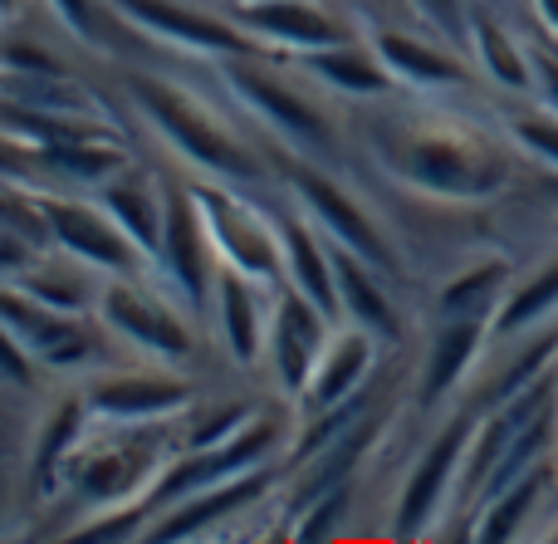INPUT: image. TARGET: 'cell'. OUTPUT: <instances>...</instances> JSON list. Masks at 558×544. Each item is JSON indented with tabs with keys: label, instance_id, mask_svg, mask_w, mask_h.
<instances>
[{
	"label": "cell",
	"instance_id": "1",
	"mask_svg": "<svg viewBox=\"0 0 558 544\" xmlns=\"http://www.w3.org/2000/svg\"><path fill=\"white\" fill-rule=\"evenodd\" d=\"M387 157L412 186L451 202H490L514 182V157L465 118H407Z\"/></svg>",
	"mask_w": 558,
	"mask_h": 544
},
{
	"label": "cell",
	"instance_id": "2",
	"mask_svg": "<svg viewBox=\"0 0 558 544\" xmlns=\"http://www.w3.org/2000/svg\"><path fill=\"white\" fill-rule=\"evenodd\" d=\"M133 84V98L153 113V123L182 147L192 162L211 167V172H226V177H255V157L226 133V123H216L196 98H186L182 88L162 84V78H128Z\"/></svg>",
	"mask_w": 558,
	"mask_h": 544
},
{
	"label": "cell",
	"instance_id": "3",
	"mask_svg": "<svg viewBox=\"0 0 558 544\" xmlns=\"http://www.w3.org/2000/svg\"><path fill=\"white\" fill-rule=\"evenodd\" d=\"M475 422H481V412L465 408L436 432L426 457L416 461V471L407 476L402 506H397V535H407V540L422 535L436 520V510H441L446 500H456V481H461V461H465V451H471Z\"/></svg>",
	"mask_w": 558,
	"mask_h": 544
},
{
	"label": "cell",
	"instance_id": "4",
	"mask_svg": "<svg viewBox=\"0 0 558 544\" xmlns=\"http://www.w3.org/2000/svg\"><path fill=\"white\" fill-rule=\"evenodd\" d=\"M35 202L45 211L49 241H59L69 255L98 265V270H113V275H143L147 251L118 226V216L108 206L98 211V206L64 202V196H35Z\"/></svg>",
	"mask_w": 558,
	"mask_h": 544
},
{
	"label": "cell",
	"instance_id": "5",
	"mask_svg": "<svg viewBox=\"0 0 558 544\" xmlns=\"http://www.w3.org/2000/svg\"><path fill=\"white\" fill-rule=\"evenodd\" d=\"M196 202H202L216 255H221L226 265L255 275L260 285L284 280V245H279V231H270V221H265L255 206H245L241 196H231V192H216V186H202Z\"/></svg>",
	"mask_w": 558,
	"mask_h": 544
},
{
	"label": "cell",
	"instance_id": "6",
	"mask_svg": "<svg viewBox=\"0 0 558 544\" xmlns=\"http://www.w3.org/2000/svg\"><path fill=\"white\" fill-rule=\"evenodd\" d=\"M162 255H167V270H172L177 290L186 294L196 314L211 304L216 290V241H211V226L202 216V202L196 192H167V226H162Z\"/></svg>",
	"mask_w": 558,
	"mask_h": 544
},
{
	"label": "cell",
	"instance_id": "7",
	"mask_svg": "<svg viewBox=\"0 0 558 544\" xmlns=\"http://www.w3.org/2000/svg\"><path fill=\"white\" fill-rule=\"evenodd\" d=\"M328 349V314L314 300H304L299 290H284L270 310V359L275 373L284 383V392L304 398L308 378H314L318 359Z\"/></svg>",
	"mask_w": 558,
	"mask_h": 544
},
{
	"label": "cell",
	"instance_id": "8",
	"mask_svg": "<svg viewBox=\"0 0 558 544\" xmlns=\"http://www.w3.org/2000/svg\"><path fill=\"white\" fill-rule=\"evenodd\" d=\"M270 447H275V422H251V427H241L235 437L216 442V447H202L192 461L172 467L167 471V481H157L153 500L162 506V500L196 496V491H211V486H221V481L245 476V471L260 467Z\"/></svg>",
	"mask_w": 558,
	"mask_h": 544
},
{
	"label": "cell",
	"instance_id": "9",
	"mask_svg": "<svg viewBox=\"0 0 558 544\" xmlns=\"http://www.w3.org/2000/svg\"><path fill=\"white\" fill-rule=\"evenodd\" d=\"M98 310H104V319L113 324L123 339H133L137 349L162 353V359H186V353H192V329H186L162 300L137 290V285L113 280L98 294Z\"/></svg>",
	"mask_w": 558,
	"mask_h": 544
},
{
	"label": "cell",
	"instance_id": "10",
	"mask_svg": "<svg viewBox=\"0 0 558 544\" xmlns=\"http://www.w3.org/2000/svg\"><path fill=\"white\" fill-rule=\"evenodd\" d=\"M265 285L255 280V275L235 270V265H221L216 270V314H221V339L226 349H231V359L241 363V368H251L255 359H260V349H270V304H265Z\"/></svg>",
	"mask_w": 558,
	"mask_h": 544
},
{
	"label": "cell",
	"instance_id": "11",
	"mask_svg": "<svg viewBox=\"0 0 558 544\" xmlns=\"http://www.w3.org/2000/svg\"><path fill=\"white\" fill-rule=\"evenodd\" d=\"M289 177H294L299 196H304L308 211L328 226V235H333L338 245H348L353 255H363L373 270H392V251H387V241L373 231V221L357 211V202L343 192V186L328 182V177H318V172H308V167H294Z\"/></svg>",
	"mask_w": 558,
	"mask_h": 544
},
{
	"label": "cell",
	"instance_id": "12",
	"mask_svg": "<svg viewBox=\"0 0 558 544\" xmlns=\"http://www.w3.org/2000/svg\"><path fill=\"white\" fill-rule=\"evenodd\" d=\"M226 78H231L235 94H241L255 113H265V123L284 128L289 137H299V143H308V147H328L324 113H318L314 104H304L299 94H289V88L265 74L260 64H251V59H231V64H226Z\"/></svg>",
	"mask_w": 558,
	"mask_h": 544
},
{
	"label": "cell",
	"instance_id": "13",
	"mask_svg": "<svg viewBox=\"0 0 558 544\" xmlns=\"http://www.w3.org/2000/svg\"><path fill=\"white\" fill-rule=\"evenodd\" d=\"M182 402H192V388L177 378H162V373H118V378L88 383V392H84V408L113 422L167 418Z\"/></svg>",
	"mask_w": 558,
	"mask_h": 544
},
{
	"label": "cell",
	"instance_id": "14",
	"mask_svg": "<svg viewBox=\"0 0 558 544\" xmlns=\"http://www.w3.org/2000/svg\"><path fill=\"white\" fill-rule=\"evenodd\" d=\"M241 25L255 35H270L279 45L294 49H328V45H348L343 20H333L324 5L314 0H245L241 5Z\"/></svg>",
	"mask_w": 558,
	"mask_h": 544
},
{
	"label": "cell",
	"instance_id": "15",
	"mask_svg": "<svg viewBox=\"0 0 558 544\" xmlns=\"http://www.w3.org/2000/svg\"><path fill=\"white\" fill-rule=\"evenodd\" d=\"M485 343H490V319H441L436 329V343L426 353V373H422V408H436L446 402L465 378L475 373Z\"/></svg>",
	"mask_w": 558,
	"mask_h": 544
},
{
	"label": "cell",
	"instance_id": "16",
	"mask_svg": "<svg viewBox=\"0 0 558 544\" xmlns=\"http://www.w3.org/2000/svg\"><path fill=\"white\" fill-rule=\"evenodd\" d=\"M558 496V461H539V467H530L524 476H514L505 491H495L490 500L481 506V516H475V540H520L530 535V520L544 510V500Z\"/></svg>",
	"mask_w": 558,
	"mask_h": 544
},
{
	"label": "cell",
	"instance_id": "17",
	"mask_svg": "<svg viewBox=\"0 0 558 544\" xmlns=\"http://www.w3.org/2000/svg\"><path fill=\"white\" fill-rule=\"evenodd\" d=\"M128 20L147 25L153 35H167L177 45H192V49H221V55H245L251 39L241 35L235 25L226 20H211V15H196V10L177 5V0H113Z\"/></svg>",
	"mask_w": 558,
	"mask_h": 544
},
{
	"label": "cell",
	"instance_id": "18",
	"mask_svg": "<svg viewBox=\"0 0 558 544\" xmlns=\"http://www.w3.org/2000/svg\"><path fill=\"white\" fill-rule=\"evenodd\" d=\"M153 467H157V442H147V432H123V437L98 447L94 457L78 467V496H88L94 506L123 500L128 491H137V481Z\"/></svg>",
	"mask_w": 558,
	"mask_h": 544
},
{
	"label": "cell",
	"instance_id": "19",
	"mask_svg": "<svg viewBox=\"0 0 558 544\" xmlns=\"http://www.w3.org/2000/svg\"><path fill=\"white\" fill-rule=\"evenodd\" d=\"M373 49H377V59L392 69V78L416 84V88H451V84H465V78H471V69H465L461 55L432 45V39L402 35V29H377Z\"/></svg>",
	"mask_w": 558,
	"mask_h": 544
},
{
	"label": "cell",
	"instance_id": "20",
	"mask_svg": "<svg viewBox=\"0 0 558 544\" xmlns=\"http://www.w3.org/2000/svg\"><path fill=\"white\" fill-rule=\"evenodd\" d=\"M367 368H373V334L367 329H343L328 339L324 359H318L314 378L304 388V402L308 412H328L338 402H348L357 388H363Z\"/></svg>",
	"mask_w": 558,
	"mask_h": 544
},
{
	"label": "cell",
	"instance_id": "21",
	"mask_svg": "<svg viewBox=\"0 0 558 544\" xmlns=\"http://www.w3.org/2000/svg\"><path fill=\"white\" fill-rule=\"evenodd\" d=\"M279 245H284V280H289V290H299L304 300H314L328 319H338V314H343V294H338L333 251H324V245L314 241V231H308L299 216H289V221L279 226Z\"/></svg>",
	"mask_w": 558,
	"mask_h": 544
},
{
	"label": "cell",
	"instance_id": "22",
	"mask_svg": "<svg viewBox=\"0 0 558 544\" xmlns=\"http://www.w3.org/2000/svg\"><path fill=\"white\" fill-rule=\"evenodd\" d=\"M558 319V251L544 255L530 275L510 285V294L500 300L490 319V343H505V339H520L530 329H544V324Z\"/></svg>",
	"mask_w": 558,
	"mask_h": 544
},
{
	"label": "cell",
	"instance_id": "23",
	"mask_svg": "<svg viewBox=\"0 0 558 544\" xmlns=\"http://www.w3.org/2000/svg\"><path fill=\"white\" fill-rule=\"evenodd\" d=\"M333 275H338V294H343V314L367 329L373 339H402V319H397L392 300L383 294V285L367 275V261L353 255L348 245L333 241Z\"/></svg>",
	"mask_w": 558,
	"mask_h": 544
},
{
	"label": "cell",
	"instance_id": "24",
	"mask_svg": "<svg viewBox=\"0 0 558 544\" xmlns=\"http://www.w3.org/2000/svg\"><path fill=\"white\" fill-rule=\"evenodd\" d=\"M514 285V270L505 255H485V261L465 265L456 280L441 285V294H436V310H441V319H495V310H500V300L510 294Z\"/></svg>",
	"mask_w": 558,
	"mask_h": 544
},
{
	"label": "cell",
	"instance_id": "25",
	"mask_svg": "<svg viewBox=\"0 0 558 544\" xmlns=\"http://www.w3.org/2000/svg\"><path fill=\"white\" fill-rule=\"evenodd\" d=\"M465 39H471V55L490 84L510 88V94H534L539 88V78H534V49H524L500 20L471 15V35Z\"/></svg>",
	"mask_w": 558,
	"mask_h": 544
},
{
	"label": "cell",
	"instance_id": "26",
	"mask_svg": "<svg viewBox=\"0 0 558 544\" xmlns=\"http://www.w3.org/2000/svg\"><path fill=\"white\" fill-rule=\"evenodd\" d=\"M265 486H270V481H265L260 471H245V476H235V481H221V486H211L202 500H186V506H177L167 520H157V525L147 530V535H153V540H182V535H196V530H206L211 520L235 516V510L255 506V500L265 496Z\"/></svg>",
	"mask_w": 558,
	"mask_h": 544
},
{
	"label": "cell",
	"instance_id": "27",
	"mask_svg": "<svg viewBox=\"0 0 558 544\" xmlns=\"http://www.w3.org/2000/svg\"><path fill=\"white\" fill-rule=\"evenodd\" d=\"M104 206L118 216L128 235L143 245L147 255L162 251V226H167V196L147 177H108L104 182Z\"/></svg>",
	"mask_w": 558,
	"mask_h": 544
},
{
	"label": "cell",
	"instance_id": "28",
	"mask_svg": "<svg viewBox=\"0 0 558 544\" xmlns=\"http://www.w3.org/2000/svg\"><path fill=\"white\" fill-rule=\"evenodd\" d=\"M304 69H314L324 84L343 88V94H363V98H377L392 88V69L373 55H363V49L353 45H328V49H308L304 55Z\"/></svg>",
	"mask_w": 558,
	"mask_h": 544
},
{
	"label": "cell",
	"instance_id": "29",
	"mask_svg": "<svg viewBox=\"0 0 558 544\" xmlns=\"http://www.w3.org/2000/svg\"><path fill=\"white\" fill-rule=\"evenodd\" d=\"M15 280L25 285L35 300H45L49 310H64V314H84L88 304L98 300L94 285H88V275L74 270V265H49V261L39 265V261H29Z\"/></svg>",
	"mask_w": 558,
	"mask_h": 544
},
{
	"label": "cell",
	"instance_id": "30",
	"mask_svg": "<svg viewBox=\"0 0 558 544\" xmlns=\"http://www.w3.org/2000/svg\"><path fill=\"white\" fill-rule=\"evenodd\" d=\"M505 123H510V143L520 147L524 157H534L544 172H558V108H549V104L520 108V113H510Z\"/></svg>",
	"mask_w": 558,
	"mask_h": 544
},
{
	"label": "cell",
	"instance_id": "31",
	"mask_svg": "<svg viewBox=\"0 0 558 544\" xmlns=\"http://www.w3.org/2000/svg\"><path fill=\"white\" fill-rule=\"evenodd\" d=\"M5 94L29 108H45V113H88V94H78L74 84H59L54 74H10Z\"/></svg>",
	"mask_w": 558,
	"mask_h": 544
},
{
	"label": "cell",
	"instance_id": "32",
	"mask_svg": "<svg viewBox=\"0 0 558 544\" xmlns=\"http://www.w3.org/2000/svg\"><path fill=\"white\" fill-rule=\"evenodd\" d=\"M78 412H84V408H59V418L49 422V432H45V447H39V486H45V491L59 481V461L74 451Z\"/></svg>",
	"mask_w": 558,
	"mask_h": 544
},
{
	"label": "cell",
	"instance_id": "33",
	"mask_svg": "<svg viewBox=\"0 0 558 544\" xmlns=\"http://www.w3.org/2000/svg\"><path fill=\"white\" fill-rule=\"evenodd\" d=\"M0 59H5L15 74H59L54 59H49L45 49H35V45L25 49V39H5V45H0Z\"/></svg>",
	"mask_w": 558,
	"mask_h": 544
},
{
	"label": "cell",
	"instance_id": "34",
	"mask_svg": "<svg viewBox=\"0 0 558 544\" xmlns=\"http://www.w3.org/2000/svg\"><path fill=\"white\" fill-rule=\"evenodd\" d=\"M416 10H422L426 20H432L441 35H451V39H461V35H471V20L461 15V0H412Z\"/></svg>",
	"mask_w": 558,
	"mask_h": 544
},
{
	"label": "cell",
	"instance_id": "35",
	"mask_svg": "<svg viewBox=\"0 0 558 544\" xmlns=\"http://www.w3.org/2000/svg\"><path fill=\"white\" fill-rule=\"evenodd\" d=\"M0 373H5L10 383H29V378H35V368H29V349L5 329V324H0Z\"/></svg>",
	"mask_w": 558,
	"mask_h": 544
},
{
	"label": "cell",
	"instance_id": "36",
	"mask_svg": "<svg viewBox=\"0 0 558 544\" xmlns=\"http://www.w3.org/2000/svg\"><path fill=\"white\" fill-rule=\"evenodd\" d=\"M343 510H348V491H333V496H328L324 506H318V516L299 525V540H328V535H333V525H338V516H343Z\"/></svg>",
	"mask_w": 558,
	"mask_h": 544
},
{
	"label": "cell",
	"instance_id": "37",
	"mask_svg": "<svg viewBox=\"0 0 558 544\" xmlns=\"http://www.w3.org/2000/svg\"><path fill=\"white\" fill-rule=\"evenodd\" d=\"M29 235H20V231H10V226H0V275H20L35 255H29Z\"/></svg>",
	"mask_w": 558,
	"mask_h": 544
},
{
	"label": "cell",
	"instance_id": "38",
	"mask_svg": "<svg viewBox=\"0 0 558 544\" xmlns=\"http://www.w3.org/2000/svg\"><path fill=\"white\" fill-rule=\"evenodd\" d=\"M534 78H539V104L558 108V55H549V49H534Z\"/></svg>",
	"mask_w": 558,
	"mask_h": 544
},
{
	"label": "cell",
	"instance_id": "39",
	"mask_svg": "<svg viewBox=\"0 0 558 544\" xmlns=\"http://www.w3.org/2000/svg\"><path fill=\"white\" fill-rule=\"evenodd\" d=\"M54 10L78 29V35H98V15H94V0H54Z\"/></svg>",
	"mask_w": 558,
	"mask_h": 544
},
{
	"label": "cell",
	"instance_id": "40",
	"mask_svg": "<svg viewBox=\"0 0 558 544\" xmlns=\"http://www.w3.org/2000/svg\"><path fill=\"white\" fill-rule=\"evenodd\" d=\"M39 157H29L20 143H10V133H0V177H25Z\"/></svg>",
	"mask_w": 558,
	"mask_h": 544
},
{
	"label": "cell",
	"instance_id": "41",
	"mask_svg": "<svg viewBox=\"0 0 558 544\" xmlns=\"http://www.w3.org/2000/svg\"><path fill=\"white\" fill-rule=\"evenodd\" d=\"M534 5V20H539V29L558 45V0H530Z\"/></svg>",
	"mask_w": 558,
	"mask_h": 544
},
{
	"label": "cell",
	"instance_id": "42",
	"mask_svg": "<svg viewBox=\"0 0 558 544\" xmlns=\"http://www.w3.org/2000/svg\"><path fill=\"white\" fill-rule=\"evenodd\" d=\"M544 192H549L554 202H558V172H549V182H544Z\"/></svg>",
	"mask_w": 558,
	"mask_h": 544
},
{
	"label": "cell",
	"instance_id": "43",
	"mask_svg": "<svg viewBox=\"0 0 558 544\" xmlns=\"http://www.w3.org/2000/svg\"><path fill=\"white\" fill-rule=\"evenodd\" d=\"M0 88H5V74H0Z\"/></svg>",
	"mask_w": 558,
	"mask_h": 544
},
{
	"label": "cell",
	"instance_id": "44",
	"mask_svg": "<svg viewBox=\"0 0 558 544\" xmlns=\"http://www.w3.org/2000/svg\"><path fill=\"white\" fill-rule=\"evenodd\" d=\"M554 235H558V221H554Z\"/></svg>",
	"mask_w": 558,
	"mask_h": 544
}]
</instances>
